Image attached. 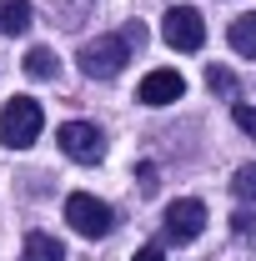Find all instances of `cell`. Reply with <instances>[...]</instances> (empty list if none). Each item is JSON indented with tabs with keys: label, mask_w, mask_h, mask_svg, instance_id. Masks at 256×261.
<instances>
[{
	"label": "cell",
	"mask_w": 256,
	"mask_h": 261,
	"mask_svg": "<svg viewBox=\"0 0 256 261\" xmlns=\"http://www.w3.org/2000/svg\"><path fill=\"white\" fill-rule=\"evenodd\" d=\"M40 126H45V116H40V106H35L31 96H15L5 111H0V141H5L10 151H25V146H35Z\"/></svg>",
	"instance_id": "1"
},
{
	"label": "cell",
	"mask_w": 256,
	"mask_h": 261,
	"mask_svg": "<svg viewBox=\"0 0 256 261\" xmlns=\"http://www.w3.org/2000/svg\"><path fill=\"white\" fill-rule=\"evenodd\" d=\"M126 61H131L126 35H96V40L81 45V70H86L91 81H111V75H121Z\"/></svg>",
	"instance_id": "2"
},
{
	"label": "cell",
	"mask_w": 256,
	"mask_h": 261,
	"mask_svg": "<svg viewBox=\"0 0 256 261\" xmlns=\"http://www.w3.org/2000/svg\"><path fill=\"white\" fill-rule=\"evenodd\" d=\"M65 221L81 231V236H111V226H116V216H111V206L106 201H96V196H86V191H75V196H65Z\"/></svg>",
	"instance_id": "3"
},
{
	"label": "cell",
	"mask_w": 256,
	"mask_h": 261,
	"mask_svg": "<svg viewBox=\"0 0 256 261\" xmlns=\"http://www.w3.org/2000/svg\"><path fill=\"white\" fill-rule=\"evenodd\" d=\"M161 35H166L171 50H201L206 45V20H201V10H191V5H171L166 20H161Z\"/></svg>",
	"instance_id": "4"
},
{
	"label": "cell",
	"mask_w": 256,
	"mask_h": 261,
	"mask_svg": "<svg viewBox=\"0 0 256 261\" xmlns=\"http://www.w3.org/2000/svg\"><path fill=\"white\" fill-rule=\"evenodd\" d=\"M161 231H166V241H176V246L196 241V236L206 231V206H201L196 196L171 201V206H166V221H161Z\"/></svg>",
	"instance_id": "5"
},
{
	"label": "cell",
	"mask_w": 256,
	"mask_h": 261,
	"mask_svg": "<svg viewBox=\"0 0 256 261\" xmlns=\"http://www.w3.org/2000/svg\"><path fill=\"white\" fill-rule=\"evenodd\" d=\"M56 141H61L65 156L81 161V166H96L100 156H106V136H100L91 121H65V126L56 130Z\"/></svg>",
	"instance_id": "6"
},
{
	"label": "cell",
	"mask_w": 256,
	"mask_h": 261,
	"mask_svg": "<svg viewBox=\"0 0 256 261\" xmlns=\"http://www.w3.org/2000/svg\"><path fill=\"white\" fill-rule=\"evenodd\" d=\"M141 106H171V100H181L186 96V81L176 75V70H151L146 81H141Z\"/></svg>",
	"instance_id": "7"
},
{
	"label": "cell",
	"mask_w": 256,
	"mask_h": 261,
	"mask_svg": "<svg viewBox=\"0 0 256 261\" xmlns=\"http://www.w3.org/2000/svg\"><path fill=\"white\" fill-rule=\"evenodd\" d=\"M35 25L31 0H0V35H25Z\"/></svg>",
	"instance_id": "8"
},
{
	"label": "cell",
	"mask_w": 256,
	"mask_h": 261,
	"mask_svg": "<svg viewBox=\"0 0 256 261\" xmlns=\"http://www.w3.org/2000/svg\"><path fill=\"white\" fill-rule=\"evenodd\" d=\"M20 261H65V246L56 236H45V231H31L25 246H20Z\"/></svg>",
	"instance_id": "9"
},
{
	"label": "cell",
	"mask_w": 256,
	"mask_h": 261,
	"mask_svg": "<svg viewBox=\"0 0 256 261\" xmlns=\"http://www.w3.org/2000/svg\"><path fill=\"white\" fill-rule=\"evenodd\" d=\"M231 50H236V56H246V61H256V15L231 20Z\"/></svg>",
	"instance_id": "10"
},
{
	"label": "cell",
	"mask_w": 256,
	"mask_h": 261,
	"mask_svg": "<svg viewBox=\"0 0 256 261\" xmlns=\"http://www.w3.org/2000/svg\"><path fill=\"white\" fill-rule=\"evenodd\" d=\"M25 75H31V81H50V75H56V56H50L45 45H35L31 56H25Z\"/></svg>",
	"instance_id": "11"
},
{
	"label": "cell",
	"mask_w": 256,
	"mask_h": 261,
	"mask_svg": "<svg viewBox=\"0 0 256 261\" xmlns=\"http://www.w3.org/2000/svg\"><path fill=\"white\" fill-rule=\"evenodd\" d=\"M231 196H236V201H256V166H241V171H236Z\"/></svg>",
	"instance_id": "12"
},
{
	"label": "cell",
	"mask_w": 256,
	"mask_h": 261,
	"mask_svg": "<svg viewBox=\"0 0 256 261\" xmlns=\"http://www.w3.org/2000/svg\"><path fill=\"white\" fill-rule=\"evenodd\" d=\"M231 121H236V126H241V130H246V136L256 141V106H246V100H236V106H231Z\"/></svg>",
	"instance_id": "13"
},
{
	"label": "cell",
	"mask_w": 256,
	"mask_h": 261,
	"mask_svg": "<svg viewBox=\"0 0 256 261\" xmlns=\"http://www.w3.org/2000/svg\"><path fill=\"white\" fill-rule=\"evenodd\" d=\"M206 86H211V91H221V96H231V91H236V75L221 70V65H211V70H206Z\"/></svg>",
	"instance_id": "14"
},
{
	"label": "cell",
	"mask_w": 256,
	"mask_h": 261,
	"mask_svg": "<svg viewBox=\"0 0 256 261\" xmlns=\"http://www.w3.org/2000/svg\"><path fill=\"white\" fill-rule=\"evenodd\" d=\"M121 35H126V45H136V50L146 45V25H141V20H131V25H126Z\"/></svg>",
	"instance_id": "15"
},
{
	"label": "cell",
	"mask_w": 256,
	"mask_h": 261,
	"mask_svg": "<svg viewBox=\"0 0 256 261\" xmlns=\"http://www.w3.org/2000/svg\"><path fill=\"white\" fill-rule=\"evenodd\" d=\"M136 176H141V191H146V196L156 191V166H141V171H136Z\"/></svg>",
	"instance_id": "16"
},
{
	"label": "cell",
	"mask_w": 256,
	"mask_h": 261,
	"mask_svg": "<svg viewBox=\"0 0 256 261\" xmlns=\"http://www.w3.org/2000/svg\"><path fill=\"white\" fill-rule=\"evenodd\" d=\"M131 261H166V256H161V246H141V251H136Z\"/></svg>",
	"instance_id": "17"
},
{
	"label": "cell",
	"mask_w": 256,
	"mask_h": 261,
	"mask_svg": "<svg viewBox=\"0 0 256 261\" xmlns=\"http://www.w3.org/2000/svg\"><path fill=\"white\" fill-rule=\"evenodd\" d=\"M236 231H241V236H251V231H256V216H236Z\"/></svg>",
	"instance_id": "18"
}]
</instances>
